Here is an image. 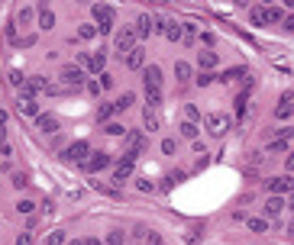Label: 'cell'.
Wrapping results in <instances>:
<instances>
[{
	"mask_svg": "<svg viewBox=\"0 0 294 245\" xmlns=\"http://www.w3.org/2000/svg\"><path fill=\"white\" fill-rule=\"evenodd\" d=\"M146 242H149V245H162V239H159V233H149V236H146Z\"/></svg>",
	"mask_w": 294,
	"mask_h": 245,
	"instance_id": "7dc6e473",
	"label": "cell"
},
{
	"mask_svg": "<svg viewBox=\"0 0 294 245\" xmlns=\"http://www.w3.org/2000/svg\"><path fill=\"white\" fill-rule=\"evenodd\" d=\"M71 245H84V239H74V242H71Z\"/></svg>",
	"mask_w": 294,
	"mask_h": 245,
	"instance_id": "11a10c76",
	"label": "cell"
},
{
	"mask_svg": "<svg viewBox=\"0 0 294 245\" xmlns=\"http://www.w3.org/2000/svg\"><path fill=\"white\" fill-rule=\"evenodd\" d=\"M207 129H210V135H227V129L233 126V120L227 117V113H207Z\"/></svg>",
	"mask_w": 294,
	"mask_h": 245,
	"instance_id": "277c9868",
	"label": "cell"
},
{
	"mask_svg": "<svg viewBox=\"0 0 294 245\" xmlns=\"http://www.w3.org/2000/svg\"><path fill=\"white\" fill-rule=\"evenodd\" d=\"M249 229H252V233H262V229H265V220H249Z\"/></svg>",
	"mask_w": 294,
	"mask_h": 245,
	"instance_id": "f6af8a7d",
	"label": "cell"
},
{
	"mask_svg": "<svg viewBox=\"0 0 294 245\" xmlns=\"http://www.w3.org/2000/svg\"><path fill=\"white\" fill-rule=\"evenodd\" d=\"M36 91H49V81H45V78H26L23 87H19L23 100H32V94H36Z\"/></svg>",
	"mask_w": 294,
	"mask_h": 245,
	"instance_id": "ba28073f",
	"label": "cell"
},
{
	"mask_svg": "<svg viewBox=\"0 0 294 245\" xmlns=\"http://www.w3.org/2000/svg\"><path fill=\"white\" fill-rule=\"evenodd\" d=\"M104 65H107V55H104V52H97V55H91V61H87V68H91V71L94 74H104Z\"/></svg>",
	"mask_w": 294,
	"mask_h": 245,
	"instance_id": "44dd1931",
	"label": "cell"
},
{
	"mask_svg": "<svg viewBox=\"0 0 294 245\" xmlns=\"http://www.w3.org/2000/svg\"><path fill=\"white\" fill-rule=\"evenodd\" d=\"M265 187L272 190V197H282V194H288V190H294V178L291 174H282V178L265 181Z\"/></svg>",
	"mask_w": 294,
	"mask_h": 245,
	"instance_id": "52a82bcc",
	"label": "cell"
},
{
	"mask_svg": "<svg viewBox=\"0 0 294 245\" xmlns=\"http://www.w3.org/2000/svg\"><path fill=\"white\" fill-rule=\"evenodd\" d=\"M45 245H65V233H52L49 239H45Z\"/></svg>",
	"mask_w": 294,
	"mask_h": 245,
	"instance_id": "836d02e7",
	"label": "cell"
},
{
	"mask_svg": "<svg viewBox=\"0 0 294 245\" xmlns=\"http://www.w3.org/2000/svg\"><path fill=\"white\" fill-rule=\"evenodd\" d=\"M239 78H246V68H230L220 81H239Z\"/></svg>",
	"mask_w": 294,
	"mask_h": 245,
	"instance_id": "f546056e",
	"label": "cell"
},
{
	"mask_svg": "<svg viewBox=\"0 0 294 245\" xmlns=\"http://www.w3.org/2000/svg\"><path fill=\"white\" fill-rule=\"evenodd\" d=\"M249 19H252V26H269V6H252Z\"/></svg>",
	"mask_w": 294,
	"mask_h": 245,
	"instance_id": "9a60e30c",
	"label": "cell"
},
{
	"mask_svg": "<svg viewBox=\"0 0 294 245\" xmlns=\"http://www.w3.org/2000/svg\"><path fill=\"white\" fill-rule=\"evenodd\" d=\"M146 104L149 107H159L162 104V87H146Z\"/></svg>",
	"mask_w": 294,
	"mask_h": 245,
	"instance_id": "cb8c5ba5",
	"label": "cell"
},
{
	"mask_svg": "<svg viewBox=\"0 0 294 245\" xmlns=\"http://www.w3.org/2000/svg\"><path fill=\"white\" fill-rule=\"evenodd\" d=\"M32 210H36V203H32V200H19V213H32Z\"/></svg>",
	"mask_w": 294,
	"mask_h": 245,
	"instance_id": "b9f144b4",
	"label": "cell"
},
{
	"mask_svg": "<svg viewBox=\"0 0 294 245\" xmlns=\"http://www.w3.org/2000/svg\"><path fill=\"white\" fill-rule=\"evenodd\" d=\"M87 155H91V145H87V142H74V145H68V148H65V158H68V161H74V165H84Z\"/></svg>",
	"mask_w": 294,
	"mask_h": 245,
	"instance_id": "5b68a950",
	"label": "cell"
},
{
	"mask_svg": "<svg viewBox=\"0 0 294 245\" xmlns=\"http://www.w3.org/2000/svg\"><path fill=\"white\" fill-rule=\"evenodd\" d=\"M113 113H117V107H113V104H100V107H97V120H100V122L110 120Z\"/></svg>",
	"mask_w": 294,
	"mask_h": 245,
	"instance_id": "83f0119b",
	"label": "cell"
},
{
	"mask_svg": "<svg viewBox=\"0 0 294 245\" xmlns=\"http://www.w3.org/2000/svg\"><path fill=\"white\" fill-rule=\"evenodd\" d=\"M16 245H32V236L29 233H19L16 236Z\"/></svg>",
	"mask_w": 294,
	"mask_h": 245,
	"instance_id": "bcb514c9",
	"label": "cell"
},
{
	"mask_svg": "<svg viewBox=\"0 0 294 245\" xmlns=\"http://www.w3.org/2000/svg\"><path fill=\"white\" fill-rule=\"evenodd\" d=\"M146 65V49H142V45H136L133 52H129L126 55V68H133V71H139V68Z\"/></svg>",
	"mask_w": 294,
	"mask_h": 245,
	"instance_id": "7c38bea8",
	"label": "cell"
},
{
	"mask_svg": "<svg viewBox=\"0 0 294 245\" xmlns=\"http://www.w3.org/2000/svg\"><path fill=\"white\" fill-rule=\"evenodd\" d=\"M201 68H204V71L217 68V52H201Z\"/></svg>",
	"mask_w": 294,
	"mask_h": 245,
	"instance_id": "484cf974",
	"label": "cell"
},
{
	"mask_svg": "<svg viewBox=\"0 0 294 245\" xmlns=\"http://www.w3.org/2000/svg\"><path fill=\"white\" fill-rule=\"evenodd\" d=\"M136 36H152V16H149V13H142V16L136 19Z\"/></svg>",
	"mask_w": 294,
	"mask_h": 245,
	"instance_id": "e0dca14e",
	"label": "cell"
},
{
	"mask_svg": "<svg viewBox=\"0 0 294 245\" xmlns=\"http://www.w3.org/2000/svg\"><path fill=\"white\" fill-rule=\"evenodd\" d=\"M107 132H110V135H126V126H120V122H107Z\"/></svg>",
	"mask_w": 294,
	"mask_h": 245,
	"instance_id": "1f68e13d",
	"label": "cell"
},
{
	"mask_svg": "<svg viewBox=\"0 0 294 245\" xmlns=\"http://www.w3.org/2000/svg\"><path fill=\"white\" fill-rule=\"evenodd\" d=\"M113 6L107 3H94V19H97V32H104V36H110L113 32Z\"/></svg>",
	"mask_w": 294,
	"mask_h": 245,
	"instance_id": "6da1fadb",
	"label": "cell"
},
{
	"mask_svg": "<svg viewBox=\"0 0 294 245\" xmlns=\"http://www.w3.org/2000/svg\"><path fill=\"white\" fill-rule=\"evenodd\" d=\"M123 142H126V152H123V158H129V161H136V155H139L142 148H146V135L136 132V129H126Z\"/></svg>",
	"mask_w": 294,
	"mask_h": 245,
	"instance_id": "7a4b0ae2",
	"label": "cell"
},
{
	"mask_svg": "<svg viewBox=\"0 0 294 245\" xmlns=\"http://www.w3.org/2000/svg\"><path fill=\"white\" fill-rule=\"evenodd\" d=\"M26 184H29V181H26V174H19V171L13 174V187H16V190H19V187H26Z\"/></svg>",
	"mask_w": 294,
	"mask_h": 245,
	"instance_id": "ab89813d",
	"label": "cell"
},
{
	"mask_svg": "<svg viewBox=\"0 0 294 245\" xmlns=\"http://www.w3.org/2000/svg\"><path fill=\"white\" fill-rule=\"evenodd\" d=\"M275 117L278 120H291L294 117V104H291V94H285V100H282V107L275 110Z\"/></svg>",
	"mask_w": 294,
	"mask_h": 245,
	"instance_id": "d6986e66",
	"label": "cell"
},
{
	"mask_svg": "<svg viewBox=\"0 0 294 245\" xmlns=\"http://www.w3.org/2000/svg\"><path fill=\"white\" fill-rule=\"evenodd\" d=\"M36 126L42 129V132H58V120L52 117V113H39V117H36Z\"/></svg>",
	"mask_w": 294,
	"mask_h": 245,
	"instance_id": "5bb4252c",
	"label": "cell"
},
{
	"mask_svg": "<svg viewBox=\"0 0 294 245\" xmlns=\"http://www.w3.org/2000/svg\"><path fill=\"white\" fill-rule=\"evenodd\" d=\"M184 117H188L184 122H194L197 117H201V113H197V107H188V110H184Z\"/></svg>",
	"mask_w": 294,
	"mask_h": 245,
	"instance_id": "ee69618b",
	"label": "cell"
},
{
	"mask_svg": "<svg viewBox=\"0 0 294 245\" xmlns=\"http://www.w3.org/2000/svg\"><path fill=\"white\" fill-rule=\"evenodd\" d=\"M285 26H288V29L294 32V16H288V19H285Z\"/></svg>",
	"mask_w": 294,
	"mask_h": 245,
	"instance_id": "681fc988",
	"label": "cell"
},
{
	"mask_svg": "<svg viewBox=\"0 0 294 245\" xmlns=\"http://www.w3.org/2000/svg\"><path fill=\"white\" fill-rule=\"evenodd\" d=\"M181 42H184V45H191V42H194V26H184V36H181Z\"/></svg>",
	"mask_w": 294,
	"mask_h": 245,
	"instance_id": "8d00e7d4",
	"label": "cell"
},
{
	"mask_svg": "<svg viewBox=\"0 0 294 245\" xmlns=\"http://www.w3.org/2000/svg\"><path fill=\"white\" fill-rule=\"evenodd\" d=\"M84 245H100V242L97 239H84Z\"/></svg>",
	"mask_w": 294,
	"mask_h": 245,
	"instance_id": "f5cc1de1",
	"label": "cell"
},
{
	"mask_svg": "<svg viewBox=\"0 0 294 245\" xmlns=\"http://www.w3.org/2000/svg\"><path fill=\"white\" fill-rule=\"evenodd\" d=\"M162 152H165V155H175V152H178V142H175V139H165V142H162Z\"/></svg>",
	"mask_w": 294,
	"mask_h": 245,
	"instance_id": "d6a6232c",
	"label": "cell"
},
{
	"mask_svg": "<svg viewBox=\"0 0 294 245\" xmlns=\"http://www.w3.org/2000/svg\"><path fill=\"white\" fill-rule=\"evenodd\" d=\"M181 135L184 139H197V126L194 122H181Z\"/></svg>",
	"mask_w": 294,
	"mask_h": 245,
	"instance_id": "4dcf8cb0",
	"label": "cell"
},
{
	"mask_svg": "<svg viewBox=\"0 0 294 245\" xmlns=\"http://www.w3.org/2000/svg\"><path fill=\"white\" fill-rule=\"evenodd\" d=\"M129 174H133V161L123 158L120 165H117V171H113V184H117V187H123V181H126Z\"/></svg>",
	"mask_w": 294,
	"mask_h": 245,
	"instance_id": "4fadbf2b",
	"label": "cell"
},
{
	"mask_svg": "<svg viewBox=\"0 0 294 245\" xmlns=\"http://www.w3.org/2000/svg\"><path fill=\"white\" fill-rule=\"evenodd\" d=\"M282 210H285V200H282V197H269V200H265V220H278V216H282Z\"/></svg>",
	"mask_w": 294,
	"mask_h": 245,
	"instance_id": "8fae6325",
	"label": "cell"
},
{
	"mask_svg": "<svg viewBox=\"0 0 294 245\" xmlns=\"http://www.w3.org/2000/svg\"><path fill=\"white\" fill-rule=\"evenodd\" d=\"M291 207H294V190H291Z\"/></svg>",
	"mask_w": 294,
	"mask_h": 245,
	"instance_id": "6f0895ef",
	"label": "cell"
},
{
	"mask_svg": "<svg viewBox=\"0 0 294 245\" xmlns=\"http://www.w3.org/2000/svg\"><path fill=\"white\" fill-rule=\"evenodd\" d=\"M129 104H136V94H133V91H123V94H120V97H117V100H113V107H117V110H126V107H129Z\"/></svg>",
	"mask_w": 294,
	"mask_h": 245,
	"instance_id": "7402d4cb",
	"label": "cell"
},
{
	"mask_svg": "<svg viewBox=\"0 0 294 245\" xmlns=\"http://www.w3.org/2000/svg\"><path fill=\"white\" fill-rule=\"evenodd\" d=\"M6 145V135H3V129H0V148H3Z\"/></svg>",
	"mask_w": 294,
	"mask_h": 245,
	"instance_id": "816d5d0a",
	"label": "cell"
},
{
	"mask_svg": "<svg viewBox=\"0 0 294 245\" xmlns=\"http://www.w3.org/2000/svg\"><path fill=\"white\" fill-rule=\"evenodd\" d=\"M104 245H123V233H110L107 236V242Z\"/></svg>",
	"mask_w": 294,
	"mask_h": 245,
	"instance_id": "74e56055",
	"label": "cell"
},
{
	"mask_svg": "<svg viewBox=\"0 0 294 245\" xmlns=\"http://www.w3.org/2000/svg\"><path fill=\"white\" fill-rule=\"evenodd\" d=\"M285 152V142H272L269 148H265V155H282Z\"/></svg>",
	"mask_w": 294,
	"mask_h": 245,
	"instance_id": "e575fe53",
	"label": "cell"
},
{
	"mask_svg": "<svg viewBox=\"0 0 294 245\" xmlns=\"http://www.w3.org/2000/svg\"><path fill=\"white\" fill-rule=\"evenodd\" d=\"M29 19H32V10H29V6H23V10H16V16H13V23H16V26H26V23H29Z\"/></svg>",
	"mask_w": 294,
	"mask_h": 245,
	"instance_id": "4316f807",
	"label": "cell"
},
{
	"mask_svg": "<svg viewBox=\"0 0 294 245\" xmlns=\"http://www.w3.org/2000/svg\"><path fill=\"white\" fill-rule=\"evenodd\" d=\"M23 81H26V78H23L19 71H10V84H13V87H23Z\"/></svg>",
	"mask_w": 294,
	"mask_h": 245,
	"instance_id": "f35d334b",
	"label": "cell"
},
{
	"mask_svg": "<svg viewBox=\"0 0 294 245\" xmlns=\"http://www.w3.org/2000/svg\"><path fill=\"white\" fill-rule=\"evenodd\" d=\"M181 36H184V26H181V23H175V19H168V26H165V39H172V42H181Z\"/></svg>",
	"mask_w": 294,
	"mask_h": 245,
	"instance_id": "ac0fdd59",
	"label": "cell"
},
{
	"mask_svg": "<svg viewBox=\"0 0 294 245\" xmlns=\"http://www.w3.org/2000/svg\"><path fill=\"white\" fill-rule=\"evenodd\" d=\"M39 26H42V29H52V26H55V13L42 6V10H39Z\"/></svg>",
	"mask_w": 294,
	"mask_h": 245,
	"instance_id": "603a6c76",
	"label": "cell"
},
{
	"mask_svg": "<svg viewBox=\"0 0 294 245\" xmlns=\"http://www.w3.org/2000/svg\"><path fill=\"white\" fill-rule=\"evenodd\" d=\"M104 87H113V74H100V91H104Z\"/></svg>",
	"mask_w": 294,
	"mask_h": 245,
	"instance_id": "7bdbcfd3",
	"label": "cell"
},
{
	"mask_svg": "<svg viewBox=\"0 0 294 245\" xmlns=\"http://www.w3.org/2000/svg\"><path fill=\"white\" fill-rule=\"evenodd\" d=\"M269 23H285V10L282 6H269Z\"/></svg>",
	"mask_w": 294,
	"mask_h": 245,
	"instance_id": "f1b7e54d",
	"label": "cell"
},
{
	"mask_svg": "<svg viewBox=\"0 0 294 245\" xmlns=\"http://www.w3.org/2000/svg\"><path fill=\"white\" fill-rule=\"evenodd\" d=\"M175 74H178V84H188V81H191V65H188V61H178Z\"/></svg>",
	"mask_w": 294,
	"mask_h": 245,
	"instance_id": "ffe728a7",
	"label": "cell"
},
{
	"mask_svg": "<svg viewBox=\"0 0 294 245\" xmlns=\"http://www.w3.org/2000/svg\"><path fill=\"white\" fill-rule=\"evenodd\" d=\"M136 29H123V32H117V39H113V49H117V55L123 58V55H129V52L136 49Z\"/></svg>",
	"mask_w": 294,
	"mask_h": 245,
	"instance_id": "3957f363",
	"label": "cell"
},
{
	"mask_svg": "<svg viewBox=\"0 0 294 245\" xmlns=\"http://www.w3.org/2000/svg\"><path fill=\"white\" fill-rule=\"evenodd\" d=\"M288 233H291V236H294V223H291V226H288Z\"/></svg>",
	"mask_w": 294,
	"mask_h": 245,
	"instance_id": "9f6ffc18",
	"label": "cell"
},
{
	"mask_svg": "<svg viewBox=\"0 0 294 245\" xmlns=\"http://www.w3.org/2000/svg\"><path fill=\"white\" fill-rule=\"evenodd\" d=\"M19 113H26V117H36V113H39V107H36V100H23V97H19Z\"/></svg>",
	"mask_w": 294,
	"mask_h": 245,
	"instance_id": "d4e9b609",
	"label": "cell"
},
{
	"mask_svg": "<svg viewBox=\"0 0 294 245\" xmlns=\"http://www.w3.org/2000/svg\"><path fill=\"white\" fill-rule=\"evenodd\" d=\"M87 91H91L94 97H97V94H100V84H97V81H87Z\"/></svg>",
	"mask_w": 294,
	"mask_h": 245,
	"instance_id": "c3c4849f",
	"label": "cell"
},
{
	"mask_svg": "<svg viewBox=\"0 0 294 245\" xmlns=\"http://www.w3.org/2000/svg\"><path fill=\"white\" fill-rule=\"evenodd\" d=\"M288 171H294V152L288 155Z\"/></svg>",
	"mask_w": 294,
	"mask_h": 245,
	"instance_id": "f907efd6",
	"label": "cell"
},
{
	"mask_svg": "<svg viewBox=\"0 0 294 245\" xmlns=\"http://www.w3.org/2000/svg\"><path fill=\"white\" fill-rule=\"evenodd\" d=\"M3 122H6V113H3V110H0V126H3Z\"/></svg>",
	"mask_w": 294,
	"mask_h": 245,
	"instance_id": "db71d44e",
	"label": "cell"
},
{
	"mask_svg": "<svg viewBox=\"0 0 294 245\" xmlns=\"http://www.w3.org/2000/svg\"><path fill=\"white\" fill-rule=\"evenodd\" d=\"M146 87H162V68L159 65L146 68Z\"/></svg>",
	"mask_w": 294,
	"mask_h": 245,
	"instance_id": "2e32d148",
	"label": "cell"
},
{
	"mask_svg": "<svg viewBox=\"0 0 294 245\" xmlns=\"http://www.w3.org/2000/svg\"><path fill=\"white\" fill-rule=\"evenodd\" d=\"M107 165H110V155H107V152H97V155H91V158H87V161H84V165H81V168L94 174V171H104Z\"/></svg>",
	"mask_w": 294,
	"mask_h": 245,
	"instance_id": "9c48e42d",
	"label": "cell"
},
{
	"mask_svg": "<svg viewBox=\"0 0 294 245\" xmlns=\"http://www.w3.org/2000/svg\"><path fill=\"white\" fill-rule=\"evenodd\" d=\"M94 32H97L94 26H81V29H78V39H94Z\"/></svg>",
	"mask_w": 294,
	"mask_h": 245,
	"instance_id": "d590c367",
	"label": "cell"
},
{
	"mask_svg": "<svg viewBox=\"0 0 294 245\" xmlns=\"http://www.w3.org/2000/svg\"><path fill=\"white\" fill-rule=\"evenodd\" d=\"M142 122H146V129H149V132H155V129H162L159 107H146V110H142Z\"/></svg>",
	"mask_w": 294,
	"mask_h": 245,
	"instance_id": "30bf717a",
	"label": "cell"
},
{
	"mask_svg": "<svg viewBox=\"0 0 294 245\" xmlns=\"http://www.w3.org/2000/svg\"><path fill=\"white\" fill-rule=\"evenodd\" d=\"M61 84L65 87H81L84 84V71H81L78 65H65L61 68Z\"/></svg>",
	"mask_w": 294,
	"mask_h": 245,
	"instance_id": "8992f818",
	"label": "cell"
},
{
	"mask_svg": "<svg viewBox=\"0 0 294 245\" xmlns=\"http://www.w3.org/2000/svg\"><path fill=\"white\" fill-rule=\"evenodd\" d=\"M136 187H139V190H142V194H149V190H155V184H152V181H149V178H146V181H136Z\"/></svg>",
	"mask_w": 294,
	"mask_h": 245,
	"instance_id": "60d3db41",
	"label": "cell"
}]
</instances>
